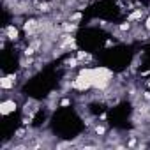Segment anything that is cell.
<instances>
[{
    "mask_svg": "<svg viewBox=\"0 0 150 150\" xmlns=\"http://www.w3.org/2000/svg\"><path fill=\"white\" fill-rule=\"evenodd\" d=\"M14 108H16V103H14V101H7V99H6V101L2 103V106H0V113H2V115H7V113H11Z\"/></svg>",
    "mask_w": 150,
    "mask_h": 150,
    "instance_id": "1",
    "label": "cell"
},
{
    "mask_svg": "<svg viewBox=\"0 0 150 150\" xmlns=\"http://www.w3.org/2000/svg\"><path fill=\"white\" fill-rule=\"evenodd\" d=\"M0 83H2V88H11L14 85V76H6L0 80Z\"/></svg>",
    "mask_w": 150,
    "mask_h": 150,
    "instance_id": "2",
    "label": "cell"
},
{
    "mask_svg": "<svg viewBox=\"0 0 150 150\" xmlns=\"http://www.w3.org/2000/svg\"><path fill=\"white\" fill-rule=\"evenodd\" d=\"M6 34L9 35V39H16V37H18V30H16L14 27H7V28H6Z\"/></svg>",
    "mask_w": 150,
    "mask_h": 150,
    "instance_id": "3",
    "label": "cell"
},
{
    "mask_svg": "<svg viewBox=\"0 0 150 150\" xmlns=\"http://www.w3.org/2000/svg\"><path fill=\"white\" fill-rule=\"evenodd\" d=\"M96 132H97V134H104V132H106V129H104L103 125H97V127H96Z\"/></svg>",
    "mask_w": 150,
    "mask_h": 150,
    "instance_id": "4",
    "label": "cell"
},
{
    "mask_svg": "<svg viewBox=\"0 0 150 150\" xmlns=\"http://www.w3.org/2000/svg\"><path fill=\"white\" fill-rule=\"evenodd\" d=\"M145 28H146V30H150V16H148V18H146V21H145Z\"/></svg>",
    "mask_w": 150,
    "mask_h": 150,
    "instance_id": "5",
    "label": "cell"
}]
</instances>
